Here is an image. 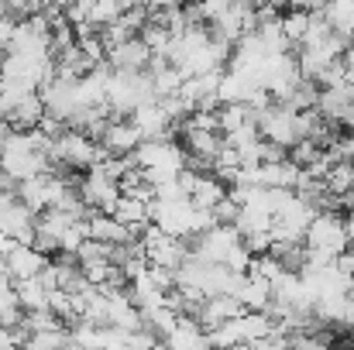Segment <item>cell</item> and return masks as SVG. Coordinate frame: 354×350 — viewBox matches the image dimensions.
<instances>
[{"label":"cell","instance_id":"obj_6","mask_svg":"<svg viewBox=\"0 0 354 350\" xmlns=\"http://www.w3.org/2000/svg\"><path fill=\"white\" fill-rule=\"evenodd\" d=\"M3 264H7V271H10V278H14V282H28V278H38L52 261H48L38 247L17 244V247L7 254V261H3Z\"/></svg>","mask_w":354,"mask_h":350},{"label":"cell","instance_id":"obj_8","mask_svg":"<svg viewBox=\"0 0 354 350\" xmlns=\"http://www.w3.org/2000/svg\"><path fill=\"white\" fill-rule=\"evenodd\" d=\"M169 350H214L210 347V337H207V330L200 327V320H193V316H179V323H176V330L162 340Z\"/></svg>","mask_w":354,"mask_h":350},{"label":"cell","instance_id":"obj_5","mask_svg":"<svg viewBox=\"0 0 354 350\" xmlns=\"http://www.w3.org/2000/svg\"><path fill=\"white\" fill-rule=\"evenodd\" d=\"M100 144H104V151H107L111 158H131V155L145 144V137L138 134V127H134L127 117H120V120H114V124L107 127V134L100 137Z\"/></svg>","mask_w":354,"mask_h":350},{"label":"cell","instance_id":"obj_1","mask_svg":"<svg viewBox=\"0 0 354 350\" xmlns=\"http://www.w3.org/2000/svg\"><path fill=\"white\" fill-rule=\"evenodd\" d=\"M303 247L313 254H324L330 261H337L341 254H348V227H344V213L337 210H320L310 224V231L303 237Z\"/></svg>","mask_w":354,"mask_h":350},{"label":"cell","instance_id":"obj_14","mask_svg":"<svg viewBox=\"0 0 354 350\" xmlns=\"http://www.w3.org/2000/svg\"><path fill=\"white\" fill-rule=\"evenodd\" d=\"M344 227H348V251L354 254V213H348V217H344Z\"/></svg>","mask_w":354,"mask_h":350},{"label":"cell","instance_id":"obj_11","mask_svg":"<svg viewBox=\"0 0 354 350\" xmlns=\"http://www.w3.org/2000/svg\"><path fill=\"white\" fill-rule=\"evenodd\" d=\"M14 292H17V302H21L24 316L28 313H48V289H45L41 275L28 278V282H14Z\"/></svg>","mask_w":354,"mask_h":350},{"label":"cell","instance_id":"obj_15","mask_svg":"<svg viewBox=\"0 0 354 350\" xmlns=\"http://www.w3.org/2000/svg\"><path fill=\"white\" fill-rule=\"evenodd\" d=\"M21 350H38V347H35V344H28V347H21Z\"/></svg>","mask_w":354,"mask_h":350},{"label":"cell","instance_id":"obj_4","mask_svg":"<svg viewBox=\"0 0 354 350\" xmlns=\"http://www.w3.org/2000/svg\"><path fill=\"white\" fill-rule=\"evenodd\" d=\"M241 244H244V240H241L237 227H217V231L196 237V240L189 244V254H193L196 261H207V264H227V257L234 254Z\"/></svg>","mask_w":354,"mask_h":350},{"label":"cell","instance_id":"obj_13","mask_svg":"<svg viewBox=\"0 0 354 350\" xmlns=\"http://www.w3.org/2000/svg\"><path fill=\"white\" fill-rule=\"evenodd\" d=\"M7 292H14V278H10L7 264L0 261V295H7Z\"/></svg>","mask_w":354,"mask_h":350},{"label":"cell","instance_id":"obj_7","mask_svg":"<svg viewBox=\"0 0 354 350\" xmlns=\"http://www.w3.org/2000/svg\"><path fill=\"white\" fill-rule=\"evenodd\" d=\"M248 309L237 302V295H214V299H207L203 302V309H200V327L210 333V330H217V327H224V323H234L241 320Z\"/></svg>","mask_w":354,"mask_h":350},{"label":"cell","instance_id":"obj_12","mask_svg":"<svg viewBox=\"0 0 354 350\" xmlns=\"http://www.w3.org/2000/svg\"><path fill=\"white\" fill-rule=\"evenodd\" d=\"M310 24H313V14L303 10V7H292V10L282 14V35H286L289 45H296V48H303V41H306V35H310Z\"/></svg>","mask_w":354,"mask_h":350},{"label":"cell","instance_id":"obj_2","mask_svg":"<svg viewBox=\"0 0 354 350\" xmlns=\"http://www.w3.org/2000/svg\"><path fill=\"white\" fill-rule=\"evenodd\" d=\"M254 124H258V134H261V141H268V144H279V148H296L299 141H303V134H299V114L296 110H289V107H268L265 114L254 117Z\"/></svg>","mask_w":354,"mask_h":350},{"label":"cell","instance_id":"obj_9","mask_svg":"<svg viewBox=\"0 0 354 350\" xmlns=\"http://www.w3.org/2000/svg\"><path fill=\"white\" fill-rule=\"evenodd\" d=\"M227 193H231V189H227L214 172H200V175H196V182H193L189 203H193L196 210H210V213H214V210L227 200Z\"/></svg>","mask_w":354,"mask_h":350},{"label":"cell","instance_id":"obj_10","mask_svg":"<svg viewBox=\"0 0 354 350\" xmlns=\"http://www.w3.org/2000/svg\"><path fill=\"white\" fill-rule=\"evenodd\" d=\"M237 302L248 313H268L272 302H275V292L265 278H244V285L237 289Z\"/></svg>","mask_w":354,"mask_h":350},{"label":"cell","instance_id":"obj_3","mask_svg":"<svg viewBox=\"0 0 354 350\" xmlns=\"http://www.w3.org/2000/svg\"><path fill=\"white\" fill-rule=\"evenodd\" d=\"M193 217H196V206L189 200L151 203V224L176 240H193Z\"/></svg>","mask_w":354,"mask_h":350}]
</instances>
